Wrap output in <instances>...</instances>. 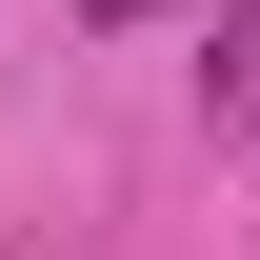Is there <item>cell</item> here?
<instances>
[{
    "instance_id": "6da1fadb",
    "label": "cell",
    "mask_w": 260,
    "mask_h": 260,
    "mask_svg": "<svg viewBox=\"0 0 260 260\" xmlns=\"http://www.w3.org/2000/svg\"><path fill=\"white\" fill-rule=\"evenodd\" d=\"M200 100H220V120H260V0H240L220 40H200Z\"/></svg>"
},
{
    "instance_id": "7a4b0ae2",
    "label": "cell",
    "mask_w": 260,
    "mask_h": 260,
    "mask_svg": "<svg viewBox=\"0 0 260 260\" xmlns=\"http://www.w3.org/2000/svg\"><path fill=\"white\" fill-rule=\"evenodd\" d=\"M80 20H100V40H120V20H160V0H80Z\"/></svg>"
}]
</instances>
